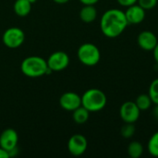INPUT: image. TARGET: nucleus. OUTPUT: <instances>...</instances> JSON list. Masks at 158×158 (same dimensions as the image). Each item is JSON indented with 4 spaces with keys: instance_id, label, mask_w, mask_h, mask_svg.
Wrapping results in <instances>:
<instances>
[{
    "instance_id": "obj_19",
    "label": "nucleus",
    "mask_w": 158,
    "mask_h": 158,
    "mask_svg": "<svg viewBox=\"0 0 158 158\" xmlns=\"http://www.w3.org/2000/svg\"><path fill=\"white\" fill-rule=\"evenodd\" d=\"M136 132V128L134 123H125L120 129V135L125 139H130L133 137Z\"/></svg>"
},
{
    "instance_id": "obj_5",
    "label": "nucleus",
    "mask_w": 158,
    "mask_h": 158,
    "mask_svg": "<svg viewBox=\"0 0 158 158\" xmlns=\"http://www.w3.org/2000/svg\"><path fill=\"white\" fill-rule=\"evenodd\" d=\"M4 44L11 49L19 47L25 40L24 31L17 27H11L6 30L2 37Z\"/></svg>"
},
{
    "instance_id": "obj_13",
    "label": "nucleus",
    "mask_w": 158,
    "mask_h": 158,
    "mask_svg": "<svg viewBox=\"0 0 158 158\" xmlns=\"http://www.w3.org/2000/svg\"><path fill=\"white\" fill-rule=\"evenodd\" d=\"M80 18L85 23H91L97 18V10L94 5H83L80 11Z\"/></svg>"
},
{
    "instance_id": "obj_10",
    "label": "nucleus",
    "mask_w": 158,
    "mask_h": 158,
    "mask_svg": "<svg viewBox=\"0 0 158 158\" xmlns=\"http://www.w3.org/2000/svg\"><path fill=\"white\" fill-rule=\"evenodd\" d=\"M60 106L67 111H74L81 106V96L74 92H67L59 98Z\"/></svg>"
},
{
    "instance_id": "obj_12",
    "label": "nucleus",
    "mask_w": 158,
    "mask_h": 158,
    "mask_svg": "<svg viewBox=\"0 0 158 158\" xmlns=\"http://www.w3.org/2000/svg\"><path fill=\"white\" fill-rule=\"evenodd\" d=\"M125 13L128 24L137 25L142 23L145 19V10L139 5L134 4L131 6H128Z\"/></svg>"
},
{
    "instance_id": "obj_7",
    "label": "nucleus",
    "mask_w": 158,
    "mask_h": 158,
    "mask_svg": "<svg viewBox=\"0 0 158 158\" xmlns=\"http://www.w3.org/2000/svg\"><path fill=\"white\" fill-rule=\"evenodd\" d=\"M46 61L51 71H61L68 68L69 64V56L63 51H56L52 53Z\"/></svg>"
},
{
    "instance_id": "obj_8",
    "label": "nucleus",
    "mask_w": 158,
    "mask_h": 158,
    "mask_svg": "<svg viewBox=\"0 0 158 158\" xmlns=\"http://www.w3.org/2000/svg\"><path fill=\"white\" fill-rule=\"evenodd\" d=\"M88 147V142L82 134L72 135L68 142V150L73 156H82Z\"/></svg>"
},
{
    "instance_id": "obj_2",
    "label": "nucleus",
    "mask_w": 158,
    "mask_h": 158,
    "mask_svg": "<svg viewBox=\"0 0 158 158\" xmlns=\"http://www.w3.org/2000/svg\"><path fill=\"white\" fill-rule=\"evenodd\" d=\"M21 72L30 78H38L51 72L47 66V61L37 56H31L26 57L20 65Z\"/></svg>"
},
{
    "instance_id": "obj_25",
    "label": "nucleus",
    "mask_w": 158,
    "mask_h": 158,
    "mask_svg": "<svg viewBox=\"0 0 158 158\" xmlns=\"http://www.w3.org/2000/svg\"><path fill=\"white\" fill-rule=\"evenodd\" d=\"M153 117L158 121V105H155V107L153 108Z\"/></svg>"
},
{
    "instance_id": "obj_18",
    "label": "nucleus",
    "mask_w": 158,
    "mask_h": 158,
    "mask_svg": "<svg viewBox=\"0 0 158 158\" xmlns=\"http://www.w3.org/2000/svg\"><path fill=\"white\" fill-rule=\"evenodd\" d=\"M147 151L152 156L158 157V131L154 133L149 139L147 143Z\"/></svg>"
},
{
    "instance_id": "obj_27",
    "label": "nucleus",
    "mask_w": 158,
    "mask_h": 158,
    "mask_svg": "<svg viewBox=\"0 0 158 158\" xmlns=\"http://www.w3.org/2000/svg\"><path fill=\"white\" fill-rule=\"evenodd\" d=\"M55 3L59 4V5H63V4H67L69 0H53Z\"/></svg>"
},
{
    "instance_id": "obj_11",
    "label": "nucleus",
    "mask_w": 158,
    "mask_h": 158,
    "mask_svg": "<svg viewBox=\"0 0 158 158\" xmlns=\"http://www.w3.org/2000/svg\"><path fill=\"white\" fill-rule=\"evenodd\" d=\"M137 44L144 51H153L158 44V39L151 31H143L137 37Z\"/></svg>"
},
{
    "instance_id": "obj_4",
    "label": "nucleus",
    "mask_w": 158,
    "mask_h": 158,
    "mask_svg": "<svg viewBox=\"0 0 158 158\" xmlns=\"http://www.w3.org/2000/svg\"><path fill=\"white\" fill-rule=\"evenodd\" d=\"M77 56L81 64L87 67H94L99 63L101 59V53L95 44L85 43L78 48Z\"/></svg>"
},
{
    "instance_id": "obj_1",
    "label": "nucleus",
    "mask_w": 158,
    "mask_h": 158,
    "mask_svg": "<svg viewBox=\"0 0 158 158\" xmlns=\"http://www.w3.org/2000/svg\"><path fill=\"white\" fill-rule=\"evenodd\" d=\"M125 13L118 8L106 10L101 17L100 29L107 38H116L121 35L128 26Z\"/></svg>"
},
{
    "instance_id": "obj_6",
    "label": "nucleus",
    "mask_w": 158,
    "mask_h": 158,
    "mask_svg": "<svg viewBox=\"0 0 158 158\" xmlns=\"http://www.w3.org/2000/svg\"><path fill=\"white\" fill-rule=\"evenodd\" d=\"M141 110L132 101H127L119 108V117L125 123H135L138 121Z\"/></svg>"
},
{
    "instance_id": "obj_14",
    "label": "nucleus",
    "mask_w": 158,
    "mask_h": 158,
    "mask_svg": "<svg viewBox=\"0 0 158 158\" xmlns=\"http://www.w3.org/2000/svg\"><path fill=\"white\" fill-rule=\"evenodd\" d=\"M14 12L19 17H26L31 10V4L29 0H16L13 6Z\"/></svg>"
},
{
    "instance_id": "obj_15",
    "label": "nucleus",
    "mask_w": 158,
    "mask_h": 158,
    "mask_svg": "<svg viewBox=\"0 0 158 158\" xmlns=\"http://www.w3.org/2000/svg\"><path fill=\"white\" fill-rule=\"evenodd\" d=\"M72 112H73V115H72L73 120L77 124H84L88 121L89 117H90V111H88L82 106H81L80 107H78Z\"/></svg>"
},
{
    "instance_id": "obj_23",
    "label": "nucleus",
    "mask_w": 158,
    "mask_h": 158,
    "mask_svg": "<svg viewBox=\"0 0 158 158\" xmlns=\"http://www.w3.org/2000/svg\"><path fill=\"white\" fill-rule=\"evenodd\" d=\"M82 5H95L99 0H79Z\"/></svg>"
},
{
    "instance_id": "obj_3",
    "label": "nucleus",
    "mask_w": 158,
    "mask_h": 158,
    "mask_svg": "<svg viewBox=\"0 0 158 158\" xmlns=\"http://www.w3.org/2000/svg\"><path fill=\"white\" fill-rule=\"evenodd\" d=\"M107 103L106 94L96 88L89 89L81 95V106L90 112H98L105 108Z\"/></svg>"
},
{
    "instance_id": "obj_26",
    "label": "nucleus",
    "mask_w": 158,
    "mask_h": 158,
    "mask_svg": "<svg viewBox=\"0 0 158 158\" xmlns=\"http://www.w3.org/2000/svg\"><path fill=\"white\" fill-rule=\"evenodd\" d=\"M153 53H154V58H155V61L156 62V64H158V44H156V46L155 47V49L153 50Z\"/></svg>"
},
{
    "instance_id": "obj_9",
    "label": "nucleus",
    "mask_w": 158,
    "mask_h": 158,
    "mask_svg": "<svg viewBox=\"0 0 158 158\" xmlns=\"http://www.w3.org/2000/svg\"><path fill=\"white\" fill-rule=\"evenodd\" d=\"M19 135L17 131L11 128L4 130L0 133V147L10 153L15 150L18 145Z\"/></svg>"
},
{
    "instance_id": "obj_22",
    "label": "nucleus",
    "mask_w": 158,
    "mask_h": 158,
    "mask_svg": "<svg viewBox=\"0 0 158 158\" xmlns=\"http://www.w3.org/2000/svg\"><path fill=\"white\" fill-rule=\"evenodd\" d=\"M117 1L120 6L128 7V6H132L134 4H137L138 0H117Z\"/></svg>"
},
{
    "instance_id": "obj_16",
    "label": "nucleus",
    "mask_w": 158,
    "mask_h": 158,
    "mask_svg": "<svg viewBox=\"0 0 158 158\" xmlns=\"http://www.w3.org/2000/svg\"><path fill=\"white\" fill-rule=\"evenodd\" d=\"M127 151L131 158H140L143 154V145L140 142L133 141L128 145Z\"/></svg>"
},
{
    "instance_id": "obj_24",
    "label": "nucleus",
    "mask_w": 158,
    "mask_h": 158,
    "mask_svg": "<svg viewBox=\"0 0 158 158\" xmlns=\"http://www.w3.org/2000/svg\"><path fill=\"white\" fill-rule=\"evenodd\" d=\"M9 157V153L4 150L3 148L0 147V158H8Z\"/></svg>"
},
{
    "instance_id": "obj_20",
    "label": "nucleus",
    "mask_w": 158,
    "mask_h": 158,
    "mask_svg": "<svg viewBox=\"0 0 158 158\" xmlns=\"http://www.w3.org/2000/svg\"><path fill=\"white\" fill-rule=\"evenodd\" d=\"M148 94L153 104L158 105V79L154 80L151 82L149 86V90H148Z\"/></svg>"
},
{
    "instance_id": "obj_21",
    "label": "nucleus",
    "mask_w": 158,
    "mask_h": 158,
    "mask_svg": "<svg viewBox=\"0 0 158 158\" xmlns=\"http://www.w3.org/2000/svg\"><path fill=\"white\" fill-rule=\"evenodd\" d=\"M157 1L158 0H138L137 3L144 10H150L157 5Z\"/></svg>"
},
{
    "instance_id": "obj_17",
    "label": "nucleus",
    "mask_w": 158,
    "mask_h": 158,
    "mask_svg": "<svg viewBox=\"0 0 158 158\" xmlns=\"http://www.w3.org/2000/svg\"><path fill=\"white\" fill-rule=\"evenodd\" d=\"M134 102L141 111H146V110L150 109L151 106L153 104L149 94H140Z\"/></svg>"
},
{
    "instance_id": "obj_28",
    "label": "nucleus",
    "mask_w": 158,
    "mask_h": 158,
    "mask_svg": "<svg viewBox=\"0 0 158 158\" xmlns=\"http://www.w3.org/2000/svg\"><path fill=\"white\" fill-rule=\"evenodd\" d=\"M29 1H30V3H31V4L32 5V4H34V3H35V2H36L37 0H29Z\"/></svg>"
}]
</instances>
